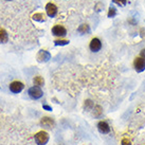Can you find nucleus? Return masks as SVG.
<instances>
[{
  "label": "nucleus",
  "instance_id": "1",
  "mask_svg": "<svg viewBox=\"0 0 145 145\" xmlns=\"http://www.w3.org/2000/svg\"><path fill=\"white\" fill-rule=\"evenodd\" d=\"M35 142H36L37 145H46L49 142V133L47 131H44V130H40L37 133H35Z\"/></svg>",
  "mask_w": 145,
  "mask_h": 145
},
{
  "label": "nucleus",
  "instance_id": "2",
  "mask_svg": "<svg viewBox=\"0 0 145 145\" xmlns=\"http://www.w3.org/2000/svg\"><path fill=\"white\" fill-rule=\"evenodd\" d=\"M51 33H52L53 36L63 38V37L67 35V29L65 28L64 25H61V24H55L51 29Z\"/></svg>",
  "mask_w": 145,
  "mask_h": 145
},
{
  "label": "nucleus",
  "instance_id": "3",
  "mask_svg": "<svg viewBox=\"0 0 145 145\" xmlns=\"http://www.w3.org/2000/svg\"><path fill=\"white\" fill-rule=\"evenodd\" d=\"M102 48H103V42H102V40L99 37H93L92 39L90 40V42H89V49L93 53L100 52Z\"/></svg>",
  "mask_w": 145,
  "mask_h": 145
},
{
  "label": "nucleus",
  "instance_id": "4",
  "mask_svg": "<svg viewBox=\"0 0 145 145\" xmlns=\"http://www.w3.org/2000/svg\"><path fill=\"white\" fill-rule=\"evenodd\" d=\"M28 94H29V97H31L32 100H39V99L42 97L44 92H42V90H41L39 87H37V86H33V87H31V88H29Z\"/></svg>",
  "mask_w": 145,
  "mask_h": 145
},
{
  "label": "nucleus",
  "instance_id": "5",
  "mask_svg": "<svg viewBox=\"0 0 145 145\" xmlns=\"http://www.w3.org/2000/svg\"><path fill=\"white\" fill-rule=\"evenodd\" d=\"M133 69L137 73H142L145 71V59L141 56H137L133 59Z\"/></svg>",
  "mask_w": 145,
  "mask_h": 145
},
{
  "label": "nucleus",
  "instance_id": "6",
  "mask_svg": "<svg viewBox=\"0 0 145 145\" xmlns=\"http://www.w3.org/2000/svg\"><path fill=\"white\" fill-rule=\"evenodd\" d=\"M46 14H47V16L50 17V18H54V17H56L57 13H58V8L55 4L53 3V2H48V3L46 4Z\"/></svg>",
  "mask_w": 145,
  "mask_h": 145
},
{
  "label": "nucleus",
  "instance_id": "7",
  "mask_svg": "<svg viewBox=\"0 0 145 145\" xmlns=\"http://www.w3.org/2000/svg\"><path fill=\"white\" fill-rule=\"evenodd\" d=\"M10 91L14 94H17V93H20L24 88V83H21V82H18V81H15V82H12L11 84H10Z\"/></svg>",
  "mask_w": 145,
  "mask_h": 145
},
{
  "label": "nucleus",
  "instance_id": "8",
  "mask_svg": "<svg viewBox=\"0 0 145 145\" xmlns=\"http://www.w3.org/2000/svg\"><path fill=\"white\" fill-rule=\"evenodd\" d=\"M51 59V54L46 50H40L37 54V61L39 63H46Z\"/></svg>",
  "mask_w": 145,
  "mask_h": 145
},
{
  "label": "nucleus",
  "instance_id": "9",
  "mask_svg": "<svg viewBox=\"0 0 145 145\" xmlns=\"http://www.w3.org/2000/svg\"><path fill=\"white\" fill-rule=\"evenodd\" d=\"M97 130L102 133V135H108L110 133V126L107 122L100 121L97 123Z\"/></svg>",
  "mask_w": 145,
  "mask_h": 145
},
{
  "label": "nucleus",
  "instance_id": "10",
  "mask_svg": "<svg viewBox=\"0 0 145 145\" xmlns=\"http://www.w3.org/2000/svg\"><path fill=\"white\" fill-rule=\"evenodd\" d=\"M40 125L42 127H47V128H52L54 127L55 125V122L53 120L52 118H49V117H44L40 120Z\"/></svg>",
  "mask_w": 145,
  "mask_h": 145
},
{
  "label": "nucleus",
  "instance_id": "11",
  "mask_svg": "<svg viewBox=\"0 0 145 145\" xmlns=\"http://www.w3.org/2000/svg\"><path fill=\"white\" fill-rule=\"evenodd\" d=\"M77 32L80 33V34H82V35L89 34V33H90V27H89V24H81V25L77 28Z\"/></svg>",
  "mask_w": 145,
  "mask_h": 145
},
{
  "label": "nucleus",
  "instance_id": "12",
  "mask_svg": "<svg viewBox=\"0 0 145 145\" xmlns=\"http://www.w3.org/2000/svg\"><path fill=\"white\" fill-rule=\"evenodd\" d=\"M8 40V34L4 29L0 28V44H5Z\"/></svg>",
  "mask_w": 145,
  "mask_h": 145
},
{
  "label": "nucleus",
  "instance_id": "13",
  "mask_svg": "<svg viewBox=\"0 0 145 145\" xmlns=\"http://www.w3.org/2000/svg\"><path fill=\"white\" fill-rule=\"evenodd\" d=\"M32 19L38 22H44L46 21V16L44 13H35L34 15H32Z\"/></svg>",
  "mask_w": 145,
  "mask_h": 145
},
{
  "label": "nucleus",
  "instance_id": "14",
  "mask_svg": "<svg viewBox=\"0 0 145 145\" xmlns=\"http://www.w3.org/2000/svg\"><path fill=\"white\" fill-rule=\"evenodd\" d=\"M33 84L37 86V87H41L44 85V77L40 76V75H36V76L33 78Z\"/></svg>",
  "mask_w": 145,
  "mask_h": 145
},
{
  "label": "nucleus",
  "instance_id": "15",
  "mask_svg": "<svg viewBox=\"0 0 145 145\" xmlns=\"http://www.w3.org/2000/svg\"><path fill=\"white\" fill-rule=\"evenodd\" d=\"M117 15H118L117 8L113 7V5H110L108 8V12H107V17H108V18H114Z\"/></svg>",
  "mask_w": 145,
  "mask_h": 145
},
{
  "label": "nucleus",
  "instance_id": "16",
  "mask_svg": "<svg viewBox=\"0 0 145 145\" xmlns=\"http://www.w3.org/2000/svg\"><path fill=\"white\" fill-rule=\"evenodd\" d=\"M102 113H103V110H102L101 106L97 105V106L93 107V116L95 118H100L102 116Z\"/></svg>",
  "mask_w": 145,
  "mask_h": 145
},
{
  "label": "nucleus",
  "instance_id": "17",
  "mask_svg": "<svg viewBox=\"0 0 145 145\" xmlns=\"http://www.w3.org/2000/svg\"><path fill=\"white\" fill-rule=\"evenodd\" d=\"M70 41L67 40V39H61V38H58V39H55L54 40V44L55 46H67L69 44Z\"/></svg>",
  "mask_w": 145,
  "mask_h": 145
},
{
  "label": "nucleus",
  "instance_id": "18",
  "mask_svg": "<svg viewBox=\"0 0 145 145\" xmlns=\"http://www.w3.org/2000/svg\"><path fill=\"white\" fill-rule=\"evenodd\" d=\"M84 107H85V109H87V110H91V109L94 107V103H93L91 100H86L84 103Z\"/></svg>",
  "mask_w": 145,
  "mask_h": 145
},
{
  "label": "nucleus",
  "instance_id": "19",
  "mask_svg": "<svg viewBox=\"0 0 145 145\" xmlns=\"http://www.w3.org/2000/svg\"><path fill=\"white\" fill-rule=\"evenodd\" d=\"M112 3L117 4L118 7H125L127 4V0H111Z\"/></svg>",
  "mask_w": 145,
  "mask_h": 145
},
{
  "label": "nucleus",
  "instance_id": "20",
  "mask_svg": "<svg viewBox=\"0 0 145 145\" xmlns=\"http://www.w3.org/2000/svg\"><path fill=\"white\" fill-rule=\"evenodd\" d=\"M42 108H44V110H47V111H52V107H51V106H49V105H47V104L42 105Z\"/></svg>",
  "mask_w": 145,
  "mask_h": 145
},
{
  "label": "nucleus",
  "instance_id": "21",
  "mask_svg": "<svg viewBox=\"0 0 145 145\" xmlns=\"http://www.w3.org/2000/svg\"><path fill=\"white\" fill-rule=\"evenodd\" d=\"M122 145H130V141L127 139H123L122 140Z\"/></svg>",
  "mask_w": 145,
  "mask_h": 145
},
{
  "label": "nucleus",
  "instance_id": "22",
  "mask_svg": "<svg viewBox=\"0 0 145 145\" xmlns=\"http://www.w3.org/2000/svg\"><path fill=\"white\" fill-rule=\"evenodd\" d=\"M140 56H141L142 58H144V59H145V48H143L141 51H140Z\"/></svg>",
  "mask_w": 145,
  "mask_h": 145
},
{
  "label": "nucleus",
  "instance_id": "23",
  "mask_svg": "<svg viewBox=\"0 0 145 145\" xmlns=\"http://www.w3.org/2000/svg\"><path fill=\"white\" fill-rule=\"evenodd\" d=\"M7 1H12V0H7Z\"/></svg>",
  "mask_w": 145,
  "mask_h": 145
}]
</instances>
